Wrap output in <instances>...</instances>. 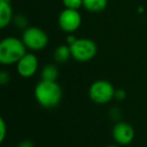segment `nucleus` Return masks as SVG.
Here are the masks:
<instances>
[{
  "label": "nucleus",
  "mask_w": 147,
  "mask_h": 147,
  "mask_svg": "<svg viewBox=\"0 0 147 147\" xmlns=\"http://www.w3.org/2000/svg\"><path fill=\"white\" fill-rule=\"evenodd\" d=\"M65 8L79 10L83 6V0H63Z\"/></svg>",
  "instance_id": "ddd939ff"
},
{
  "label": "nucleus",
  "mask_w": 147,
  "mask_h": 147,
  "mask_svg": "<svg viewBox=\"0 0 147 147\" xmlns=\"http://www.w3.org/2000/svg\"><path fill=\"white\" fill-rule=\"evenodd\" d=\"M14 23L18 28H25L27 24V21H26V18H25L23 15L19 14L14 18Z\"/></svg>",
  "instance_id": "4468645a"
},
{
  "label": "nucleus",
  "mask_w": 147,
  "mask_h": 147,
  "mask_svg": "<svg viewBox=\"0 0 147 147\" xmlns=\"http://www.w3.org/2000/svg\"><path fill=\"white\" fill-rule=\"evenodd\" d=\"M82 24V16L79 10L65 8L59 15V25L65 32L71 33Z\"/></svg>",
  "instance_id": "423d86ee"
},
{
  "label": "nucleus",
  "mask_w": 147,
  "mask_h": 147,
  "mask_svg": "<svg viewBox=\"0 0 147 147\" xmlns=\"http://www.w3.org/2000/svg\"><path fill=\"white\" fill-rule=\"evenodd\" d=\"M107 147H119V146H116V145H109V146Z\"/></svg>",
  "instance_id": "aec40b11"
},
{
  "label": "nucleus",
  "mask_w": 147,
  "mask_h": 147,
  "mask_svg": "<svg viewBox=\"0 0 147 147\" xmlns=\"http://www.w3.org/2000/svg\"><path fill=\"white\" fill-rule=\"evenodd\" d=\"M34 96L41 107L45 109H53L61 103L63 90L57 82L41 80L35 87Z\"/></svg>",
  "instance_id": "f257e3e1"
},
{
  "label": "nucleus",
  "mask_w": 147,
  "mask_h": 147,
  "mask_svg": "<svg viewBox=\"0 0 147 147\" xmlns=\"http://www.w3.org/2000/svg\"><path fill=\"white\" fill-rule=\"evenodd\" d=\"M59 77V69L57 65L49 63L43 67L41 71V80L49 81V82H55Z\"/></svg>",
  "instance_id": "f8f14e48"
},
{
  "label": "nucleus",
  "mask_w": 147,
  "mask_h": 147,
  "mask_svg": "<svg viewBox=\"0 0 147 147\" xmlns=\"http://www.w3.org/2000/svg\"><path fill=\"white\" fill-rule=\"evenodd\" d=\"M18 147H34V145L30 140H23L18 144Z\"/></svg>",
  "instance_id": "a211bd4d"
},
{
  "label": "nucleus",
  "mask_w": 147,
  "mask_h": 147,
  "mask_svg": "<svg viewBox=\"0 0 147 147\" xmlns=\"http://www.w3.org/2000/svg\"><path fill=\"white\" fill-rule=\"evenodd\" d=\"M0 1H6V2H9L10 0H0Z\"/></svg>",
  "instance_id": "412c9836"
},
{
  "label": "nucleus",
  "mask_w": 147,
  "mask_h": 147,
  "mask_svg": "<svg viewBox=\"0 0 147 147\" xmlns=\"http://www.w3.org/2000/svg\"><path fill=\"white\" fill-rule=\"evenodd\" d=\"M71 57V49L69 45H59L53 51V59L57 63H63L65 61H67L69 59V57Z\"/></svg>",
  "instance_id": "9b49d317"
},
{
  "label": "nucleus",
  "mask_w": 147,
  "mask_h": 147,
  "mask_svg": "<svg viewBox=\"0 0 147 147\" xmlns=\"http://www.w3.org/2000/svg\"><path fill=\"white\" fill-rule=\"evenodd\" d=\"M6 123H5L4 119H0V142H3L6 136Z\"/></svg>",
  "instance_id": "2eb2a0df"
},
{
  "label": "nucleus",
  "mask_w": 147,
  "mask_h": 147,
  "mask_svg": "<svg viewBox=\"0 0 147 147\" xmlns=\"http://www.w3.org/2000/svg\"><path fill=\"white\" fill-rule=\"evenodd\" d=\"M76 37H74L73 35H69V36L67 37V43H69V45H71V43L74 42V41L76 40Z\"/></svg>",
  "instance_id": "6ab92c4d"
},
{
  "label": "nucleus",
  "mask_w": 147,
  "mask_h": 147,
  "mask_svg": "<svg viewBox=\"0 0 147 147\" xmlns=\"http://www.w3.org/2000/svg\"><path fill=\"white\" fill-rule=\"evenodd\" d=\"M125 98H126V92L124 90H122V89L116 90L114 99H116L117 101H123Z\"/></svg>",
  "instance_id": "f3484780"
},
{
  "label": "nucleus",
  "mask_w": 147,
  "mask_h": 147,
  "mask_svg": "<svg viewBox=\"0 0 147 147\" xmlns=\"http://www.w3.org/2000/svg\"><path fill=\"white\" fill-rule=\"evenodd\" d=\"M115 88L110 82L105 80L95 81L89 89L91 100L97 104H107L115 97Z\"/></svg>",
  "instance_id": "20e7f679"
},
{
  "label": "nucleus",
  "mask_w": 147,
  "mask_h": 147,
  "mask_svg": "<svg viewBox=\"0 0 147 147\" xmlns=\"http://www.w3.org/2000/svg\"><path fill=\"white\" fill-rule=\"evenodd\" d=\"M13 19V11L9 2L0 1V27L5 28Z\"/></svg>",
  "instance_id": "1a4fd4ad"
},
{
  "label": "nucleus",
  "mask_w": 147,
  "mask_h": 147,
  "mask_svg": "<svg viewBox=\"0 0 147 147\" xmlns=\"http://www.w3.org/2000/svg\"><path fill=\"white\" fill-rule=\"evenodd\" d=\"M26 53V47L22 39L8 36L3 38L0 42V63L2 65H9L17 63Z\"/></svg>",
  "instance_id": "f03ea898"
},
{
  "label": "nucleus",
  "mask_w": 147,
  "mask_h": 147,
  "mask_svg": "<svg viewBox=\"0 0 147 147\" xmlns=\"http://www.w3.org/2000/svg\"><path fill=\"white\" fill-rule=\"evenodd\" d=\"M9 79H10V77H9V74L7 71H2L0 73V84L2 85V86L6 85L9 82Z\"/></svg>",
  "instance_id": "dca6fc26"
},
{
  "label": "nucleus",
  "mask_w": 147,
  "mask_h": 147,
  "mask_svg": "<svg viewBox=\"0 0 147 147\" xmlns=\"http://www.w3.org/2000/svg\"><path fill=\"white\" fill-rule=\"evenodd\" d=\"M112 136L118 144L128 145L134 139V129L129 123L119 121L113 127Z\"/></svg>",
  "instance_id": "0eeeda50"
},
{
  "label": "nucleus",
  "mask_w": 147,
  "mask_h": 147,
  "mask_svg": "<svg viewBox=\"0 0 147 147\" xmlns=\"http://www.w3.org/2000/svg\"><path fill=\"white\" fill-rule=\"evenodd\" d=\"M38 67V59L33 53L24 55L16 63V69L22 78H31L34 76Z\"/></svg>",
  "instance_id": "6e6552de"
},
{
  "label": "nucleus",
  "mask_w": 147,
  "mask_h": 147,
  "mask_svg": "<svg viewBox=\"0 0 147 147\" xmlns=\"http://www.w3.org/2000/svg\"><path fill=\"white\" fill-rule=\"evenodd\" d=\"M69 49L71 57L81 63H86L94 59L98 51L95 41L89 38H77L71 45H69Z\"/></svg>",
  "instance_id": "7ed1b4c3"
},
{
  "label": "nucleus",
  "mask_w": 147,
  "mask_h": 147,
  "mask_svg": "<svg viewBox=\"0 0 147 147\" xmlns=\"http://www.w3.org/2000/svg\"><path fill=\"white\" fill-rule=\"evenodd\" d=\"M108 0H83V7L90 12H101L107 7Z\"/></svg>",
  "instance_id": "9d476101"
},
{
  "label": "nucleus",
  "mask_w": 147,
  "mask_h": 147,
  "mask_svg": "<svg viewBox=\"0 0 147 147\" xmlns=\"http://www.w3.org/2000/svg\"><path fill=\"white\" fill-rule=\"evenodd\" d=\"M21 39L26 49L31 51H41L49 43V36L47 32L36 26L26 27L23 30Z\"/></svg>",
  "instance_id": "39448f33"
}]
</instances>
